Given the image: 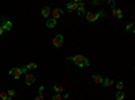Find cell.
Segmentation results:
<instances>
[{
	"instance_id": "6da1fadb",
	"label": "cell",
	"mask_w": 135,
	"mask_h": 100,
	"mask_svg": "<svg viewBox=\"0 0 135 100\" xmlns=\"http://www.w3.org/2000/svg\"><path fill=\"white\" fill-rule=\"evenodd\" d=\"M66 60H69V61H73L78 68H85V66H89V61L86 57H84V55L81 54H76L73 55V57H68Z\"/></svg>"
},
{
	"instance_id": "7a4b0ae2",
	"label": "cell",
	"mask_w": 135,
	"mask_h": 100,
	"mask_svg": "<svg viewBox=\"0 0 135 100\" xmlns=\"http://www.w3.org/2000/svg\"><path fill=\"white\" fill-rule=\"evenodd\" d=\"M105 14L103 11H97V12H88L86 14V20L88 22H96L100 16H104Z\"/></svg>"
},
{
	"instance_id": "3957f363",
	"label": "cell",
	"mask_w": 135,
	"mask_h": 100,
	"mask_svg": "<svg viewBox=\"0 0 135 100\" xmlns=\"http://www.w3.org/2000/svg\"><path fill=\"white\" fill-rule=\"evenodd\" d=\"M27 72V69L26 68H12V69H11L9 70V74L11 76H12L14 77V79H19V77H20V74H23V73H26Z\"/></svg>"
},
{
	"instance_id": "277c9868",
	"label": "cell",
	"mask_w": 135,
	"mask_h": 100,
	"mask_svg": "<svg viewBox=\"0 0 135 100\" xmlns=\"http://www.w3.org/2000/svg\"><path fill=\"white\" fill-rule=\"evenodd\" d=\"M62 43H64V37H62V34H57L54 38H53V45H54V47H61L62 46Z\"/></svg>"
},
{
	"instance_id": "5b68a950",
	"label": "cell",
	"mask_w": 135,
	"mask_h": 100,
	"mask_svg": "<svg viewBox=\"0 0 135 100\" xmlns=\"http://www.w3.org/2000/svg\"><path fill=\"white\" fill-rule=\"evenodd\" d=\"M50 15H51V19H54V20H57L58 18H61V16L64 15V11H62L61 8H54V9H51V12H50Z\"/></svg>"
},
{
	"instance_id": "8992f818",
	"label": "cell",
	"mask_w": 135,
	"mask_h": 100,
	"mask_svg": "<svg viewBox=\"0 0 135 100\" xmlns=\"http://www.w3.org/2000/svg\"><path fill=\"white\" fill-rule=\"evenodd\" d=\"M80 3H81V2H72V3H68L66 7H68V9H69V11H72V12H73V11H77Z\"/></svg>"
},
{
	"instance_id": "52a82bcc",
	"label": "cell",
	"mask_w": 135,
	"mask_h": 100,
	"mask_svg": "<svg viewBox=\"0 0 135 100\" xmlns=\"http://www.w3.org/2000/svg\"><path fill=\"white\" fill-rule=\"evenodd\" d=\"M34 81H35V76L31 74V73H26V79H25V83L27 85H31Z\"/></svg>"
},
{
	"instance_id": "ba28073f",
	"label": "cell",
	"mask_w": 135,
	"mask_h": 100,
	"mask_svg": "<svg viewBox=\"0 0 135 100\" xmlns=\"http://www.w3.org/2000/svg\"><path fill=\"white\" fill-rule=\"evenodd\" d=\"M92 80L95 81V84H99V85H101L103 84V76H100V74H93L92 76Z\"/></svg>"
},
{
	"instance_id": "9c48e42d",
	"label": "cell",
	"mask_w": 135,
	"mask_h": 100,
	"mask_svg": "<svg viewBox=\"0 0 135 100\" xmlns=\"http://www.w3.org/2000/svg\"><path fill=\"white\" fill-rule=\"evenodd\" d=\"M0 26L3 27V30H11V28H12V23H11L9 20H7V19H4L3 23L0 25Z\"/></svg>"
},
{
	"instance_id": "30bf717a",
	"label": "cell",
	"mask_w": 135,
	"mask_h": 100,
	"mask_svg": "<svg viewBox=\"0 0 135 100\" xmlns=\"http://www.w3.org/2000/svg\"><path fill=\"white\" fill-rule=\"evenodd\" d=\"M112 15L119 18V19L123 18V12H122V9H119V8H114V9H112Z\"/></svg>"
},
{
	"instance_id": "8fae6325",
	"label": "cell",
	"mask_w": 135,
	"mask_h": 100,
	"mask_svg": "<svg viewBox=\"0 0 135 100\" xmlns=\"http://www.w3.org/2000/svg\"><path fill=\"white\" fill-rule=\"evenodd\" d=\"M55 25H57V20H54V19H47L46 20V27H49V28L55 27Z\"/></svg>"
},
{
	"instance_id": "7c38bea8",
	"label": "cell",
	"mask_w": 135,
	"mask_h": 100,
	"mask_svg": "<svg viewBox=\"0 0 135 100\" xmlns=\"http://www.w3.org/2000/svg\"><path fill=\"white\" fill-rule=\"evenodd\" d=\"M50 12H51V9H50L49 7H43V8H42V16H43V18H47V16L50 15Z\"/></svg>"
},
{
	"instance_id": "4fadbf2b",
	"label": "cell",
	"mask_w": 135,
	"mask_h": 100,
	"mask_svg": "<svg viewBox=\"0 0 135 100\" xmlns=\"http://www.w3.org/2000/svg\"><path fill=\"white\" fill-rule=\"evenodd\" d=\"M77 14H78V15H84V14H85L84 3H80V6H78V8H77Z\"/></svg>"
},
{
	"instance_id": "5bb4252c",
	"label": "cell",
	"mask_w": 135,
	"mask_h": 100,
	"mask_svg": "<svg viewBox=\"0 0 135 100\" xmlns=\"http://www.w3.org/2000/svg\"><path fill=\"white\" fill-rule=\"evenodd\" d=\"M103 87H111V85H114V80L112 79H105L103 80V84H101Z\"/></svg>"
},
{
	"instance_id": "9a60e30c",
	"label": "cell",
	"mask_w": 135,
	"mask_h": 100,
	"mask_svg": "<svg viewBox=\"0 0 135 100\" xmlns=\"http://www.w3.org/2000/svg\"><path fill=\"white\" fill-rule=\"evenodd\" d=\"M54 91L57 92V93H60V95H61V93H62V91H64V87H62V85H60V84H55V85H54Z\"/></svg>"
},
{
	"instance_id": "2e32d148",
	"label": "cell",
	"mask_w": 135,
	"mask_h": 100,
	"mask_svg": "<svg viewBox=\"0 0 135 100\" xmlns=\"http://www.w3.org/2000/svg\"><path fill=\"white\" fill-rule=\"evenodd\" d=\"M37 64L35 62H28L27 65H26V69H37Z\"/></svg>"
},
{
	"instance_id": "e0dca14e",
	"label": "cell",
	"mask_w": 135,
	"mask_h": 100,
	"mask_svg": "<svg viewBox=\"0 0 135 100\" xmlns=\"http://www.w3.org/2000/svg\"><path fill=\"white\" fill-rule=\"evenodd\" d=\"M126 30H127V31H130V32H135V26H134V23L127 25V26H126Z\"/></svg>"
},
{
	"instance_id": "ac0fdd59",
	"label": "cell",
	"mask_w": 135,
	"mask_h": 100,
	"mask_svg": "<svg viewBox=\"0 0 135 100\" xmlns=\"http://www.w3.org/2000/svg\"><path fill=\"white\" fill-rule=\"evenodd\" d=\"M7 96H8V100H12V97L15 96V91H14V89H9V91L7 92Z\"/></svg>"
},
{
	"instance_id": "d6986e66",
	"label": "cell",
	"mask_w": 135,
	"mask_h": 100,
	"mask_svg": "<svg viewBox=\"0 0 135 100\" xmlns=\"http://www.w3.org/2000/svg\"><path fill=\"white\" fill-rule=\"evenodd\" d=\"M116 100H124V92L116 93Z\"/></svg>"
},
{
	"instance_id": "ffe728a7",
	"label": "cell",
	"mask_w": 135,
	"mask_h": 100,
	"mask_svg": "<svg viewBox=\"0 0 135 100\" xmlns=\"http://www.w3.org/2000/svg\"><path fill=\"white\" fill-rule=\"evenodd\" d=\"M0 100H8L7 92H0Z\"/></svg>"
},
{
	"instance_id": "44dd1931",
	"label": "cell",
	"mask_w": 135,
	"mask_h": 100,
	"mask_svg": "<svg viewBox=\"0 0 135 100\" xmlns=\"http://www.w3.org/2000/svg\"><path fill=\"white\" fill-rule=\"evenodd\" d=\"M116 89H118L119 92H122V89H123V83H122V81H119V83L116 84Z\"/></svg>"
},
{
	"instance_id": "7402d4cb",
	"label": "cell",
	"mask_w": 135,
	"mask_h": 100,
	"mask_svg": "<svg viewBox=\"0 0 135 100\" xmlns=\"http://www.w3.org/2000/svg\"><path fill=\"white\" fill-rule=\"evenodd\" d=\"M62 99H64V97H62V96H61L60 93H57V95H54V96L51 97V100H62Z\"/></svg>"
},
{
	"instance_id": "603a6c76",
	"label": "cell",
	"mask_w": 135,
	"mask_h": 100,
	"mask_svg": "<svg viewBox=\"0 0 135 100\" xmlns=\"http://www.w3.org/2000/svg\"><path fill=\"white\" fill-rule=\"evenodd\" d=\"M43 91H45V87H43V85H41V87L38 88V92H39V95H42V92H43Z\"/></svg>"
},
{
	"instance_id": "cb8c5ba5",
	"label": "cell",
	"mask_w": 135,
	"mask_h": 100,
	"mask_svg": "<svg viewBox=\"0 0 135 100\" xmlns=\"http://www.w3.org/2000/svg\"><path fill=\"white\" fill-rule=\"evenodd\" d=\"M35 100H45V97H43V95H38L35 97Z\"/></svg>"
},
{
	"instance_id": "d4e9b609",
	"label": "cell",
	"mask_w": 135,
	"mask_h": 100,
	"mask_svg": "<svg viewBox=\"0 0 135 100\" xmlns=\"http://www.w3.org/2000/svg\"><path fill=\"white\" fill-rule=\"evenodd\" d=\"M99 4H100V2H95V0L92 2V6H99Z\"/></svg>"
},
{
	"instance_id": "484cf974",
	"label": "cell",
	"mask_w": 135,
	"mask_h": 100,
	"mask_svg": "<svg viewBox=\"0 0 135 100\" xmlns=\"http://www.w3.org/2000/svg\"><path fill=\"white\" fill-rule=\"evenodd\" d=\"M3 31H4V30H3V27H2V26H0V35H2V34H3Z\"/></svg>"
}]
</instances>
